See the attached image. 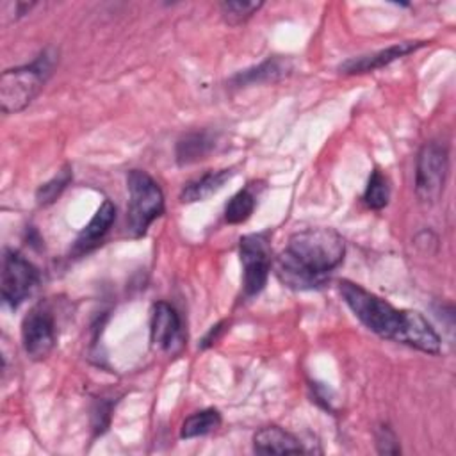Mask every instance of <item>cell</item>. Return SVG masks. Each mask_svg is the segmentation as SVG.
<instances>
[{
	"label": "cell",
	"instance_id": "6da1fadb",
	"mask_svg": "<svg viewBox=\"0 0 456 456\" xmlns=\"http://www.w3.org/2000/svg\"><path fill=\"white\" fill-rule=\"evenodd\" d=\"M344 237L333 228H305L289 237L276 260V274L290 289H317L344 260Z\"/></svg>",
	"mask_w": 456,
	"mask_h": 456
},
{
	"label": "cell",
	"instance_id": "7a4b0ae2",
	"mask_svg": "<svg viewBox=\"0 0 456 456\" xmlns=\"http://www.w3.org/2000/svg\"><path fill=\"white\" fill-rule=\"evenodd\" d=\"M59 61V52L45 48L30 64L5 69L0 77V109L4 114L23 110L43 89Z\"/></svg>",
	"mask_w": 456,
	"mask_h": 456
},
{
	"label": "cell",
	"instance_id": "3957f363",
	"mask_svg": "<svg viewBox=\"0 0 456 456\" xmlns=\"http://www.w3.org/2000/svg\"><path fill=\"white\" fill-rule=\"evenodd\" d=\"M338 292L344 303L369 331L387 340H399L401 330L404 326V310L392 306L383 297L349 280H342L338 283Z\"/></svg>",
	"mask_w": 456,
	"mask_h": 456
},
{
	"label": "cell",
	"instance_id": "277c9868",
	"mask_svg": "<svg viewBox=\"0 0 456 456\" xmlns=\"http://www.w3.org/2000/svg\"><path fill=\"white\" fill-rule=\"evenodd\" d=\"M128 208L126 232L132 239L142 237L150 224L164 212V194L159 183L141 169H130L126 175Z\"/></svg>",
	"mask_w": 456,
	"mask_h": 456
},
{
	"label": "cell",
	"instance_id": "5b68a950",
	"mask_svg": "<svg viewBox=\"0 0 456 456\" xmlns=\"http://www.w3.org/2000/svg\"><path fill=\"white\" fill-rule=\"evenodd\" d=\"M449 173L447 146L438 141L426 142L417 155L415 192L422 203H436L444 192Z\"/></svg>",
	"mask_w": 456,
	"mask_h": 456
},
{
	"label": "cell",
	"instance_id": "8992f818",
	"mask_svg": "<svg viewBox=\"0 0 456 456\" xmlns=\"http://www.w3.org/2000/svg\"><path fill=\"white\" fill-rule=\"evenodd\" d=\"M239 256L242 264V289L248 297L260 294L271 271L269 232L248 233L239 240Z\"/></svg>",
	"mask_w": 456,
	"mask_h": 456
},
{
	"label": "cell",
	"instance_id": "52a82bcc",
	"mask_svg": "<svg viewBox=\"0 0 456 456\" xmlns=\"http://www.w3.org/2000/svg\"><path fill=\"white\" fill-rule=\"evenodd\" d=\"M39 283L37 267L21 253L5 249L2 260V299L11 308L20 306Z\"/></svg>",
	"mask_w": 456,
	"mask_h": 456
},
{
	"label": "cell",
	"instance_id": "ba28073f",
	"mask_svg": "<svg viewBox=\"0 0 456 456\" xmlns=\"http://www.w3.org/2000/svg\"><path fill=\"white\" fill-rule=\"evenodd\" d=\"M55 319L45 303L34 305L21 321V344L30 360H45L55 347Z\"/></svg>",
	"mask_w": 456,
	"mask_h": 456
},
{
	"label": "cell",
	"instance_id": "9c48e42d",
	"mask_svg": "<svg viewBox=\"0 0 456 456\" xmlns=\"http://www.w3.org/2000/svg\"><path fill=\"white\" fill-rule=\"evenodd\" d=\"M151 344L166 353H175L182 347L183 333L178 312L166 301H159L151 308L150 319Z\"/></svg>",
	"mask_w": 456,
	"mask_h": 456
},
{
	"label": "cell",
	"instance_id": "30bf717a",
	"mask_svg": "<svg viewBox=\"0 0 456 456\" xmlns=\"http://www.w3.org/2000/svg\"><path fill=\"white\" fill-rule=\"evenodd\" d=\"M424 41H403V43H395L392 46H387L383 50L367 53V55H360V57H351L347 61H344L338 66V71L344 75H358V73H369L374 69H379L383 66H388L390 62L415 52L417 48L424 46Z\"/></svg>",
	"mask_w": 456,
	"mask_h": 456
},
{
	"label": "cell",
	"instance_id": "8fae6325",
	"mask_svg": "<svg viewBox=\"0 0 456 456\" xmlns=\"http://www.w3.org/2000/svg\"><path fill=\"white\" fill-rule=\"evenodd\" d=\"M397 342L415 347L428 354H438L442 347L438 333L433 330L428 319L415 310H404V326L401 330Z\"/></svg>",
	"mask_w": 456,
	"mask_h": 456
},
{
	"label": "cell",
	"instance_id": "7c38bea8",
	"mask_svg": "<svg viewBox=\"0 0 456 456\" xmlns=\"http://www.w3.org/2000/svg\"><path fill=\"white\" fill-rule=\"evenodd\" d=\"M116 219V207L112 205L110 200H105L91 221L84 226V230L78 233L73 244V255H86L91 249H94L100 240L105 237V233L110 230L112 223Z\"/></svg>",
	"mask_w": 456,
	"mask_h": 456
},
{
	"label": "cell",
	"instance_id": "4fadbf2b",
	"mask_svg": "<svg viewBox=\"0 0 456 456\" xmlns=\"http://www.w3.org/2000/svg\"><path fill=\"white\" fill-rule=\"evenodd\" d=\"M253 451L256 454H299L303 444L297 436L278 426H265L253 435Z\"/></svg>",
	"mask_w": 456,
	"mask_h": 456
},
{
	"label": "cell",
	"instance_id": "5bb4252c",
	"mask_svg": "<svg viewBox=\"0 0 456 456\" xmlns=\"http://www.w3.org/2000/svg\"><path fill=\"white\" fill-rule=\"evenodd\" d=\"M217 135L208 130H196L182 135L176 142V162L178 166H189L207 159V155L216 148Z\"/></svg>",
	"mask_w": 456,
	"mask_h": 456
},
{
	"label": "cell",
	"instance_id": "9a60e30c",
	"mask_svg": "<svg viewBox=\"0 0 456 456\" xmlns=\"http://www.w3.org/2000/svg\"><path fill=\"white\" fill-rule=\"evenodd\" d=\"M292 69V62L283 57H271L264 62H260L255 68H248L240 73H237L232 78V84L237 87L253 86V84H264V82H274L281 77L289 75Z\"/></svg>",
	"mask_w": 456,
	"mask_h": 456
},
{
	"label": "cell",
	"instance_id": "2e32d148",
	"mask_svg": "<svg viewBox=\"0 0 456 456\" xmlns=\"http://www.w3.org/2000/svg\"><path fill=\"white\" fill-rule=\"evenodd\" d=\"M233 169H219V171H208L201 175L200 178L189 182L180 194V200L183 203H196V201H205L216 192H219L224 183L233 176Z\"/></svg>",
	"mask_w": 456,
	"mask_h": 456
},
{
	"label": "cell",
	"instance_id": "e0dca14e",
	"mask_svg": "<svg viewBox=\"0 0 456 456\" xmlns=\"http://www.w3.org/2000/svg\"><path fill=\"white\" fill-rule=\"evenodd\" d=\"M221 426V413L214 408H207L189 415L180 428V438H196L216 431Z\"/></svg>",
	"mask_w": 456,
	"mask_h": 456
},
{
	"label": "cell",
	"instance_id": "ac0fdd59",
	"mask_svg": "<svg viewBox=\"0 0 456 456\" xmlns=\"http://www.w3.org/2000/svg\"><path fill=\"white\" fill-rule=\"evenodd\" d=\"M255 207H256V196L253 192V187L248 185L228 200L224 207V221L230 224H240L251 217Z\"/></svg>",
	"mask_w": 456,
	"mask_h": 456
},
{
	"label": "cell",
	"instance_id": "d6986e66",
	"mask_svg": "<svg viewBox=\"0 0 456 456\" xmlns=\"http://www.w3.org/2000/svg\"><path fill=\"white\" fill-rule=\"evenodd\" d=\"M390 200V182L387 175H383L379 169H374L369 176L365 192H363V203L372 210H381L387 207Z\"/></svg>",
	"mask_w": 456,
	"mask_h": 456
},
{
	"label": "cell",
	"instance_id": "ffe728a7",
	"mask_svg": "<svg viewBox=\"0 0 456 456\" xmlns=\"http://www.w3.org/2000/svg\"><path fill=\"white\" fill-rule=\"evenodd\" d=\"M71 182V169L64 167L61 169L52 180H48L46 183H43L37 191H36V201L39 207H46L50 203H53L61 192L68 187V183Z\"/></svg>",
	"mask_w": 456,
	"mask_h": 456
},
{
	"label": "cell",
	"instance_id": "44dd1931",
	"mask_svg": "<svg viewBox=\"0 0 456 456\" xmlns=\"http://www.w3.org/2000/svg\"><path fill=\"white\" fill-rule=\"evenodd\" d=\"M221 14L228 25H240L249 20L260 7L262 2H244V0H228L221 5Z\"/></svg>",
	"mask_w": 456,
	"mask_h": 456
},
{
	"label": "cell",
	"instance_id": "7402d4cb",
	"mask_svg": "<svg viewBox=\"0 0 456 456\" xmlns=\"http://www.w3.org/2000/svg\"><path fill=\"white\" fill-rule=\"evenodd\" d=\"M376 447L379 454H399V440L390 426H379L376 431Z\"/></svg>",
	"mask_w": 456,
	"mask_h": 456
},
{
	"label": "cell",
	"instance_id": "603a6c76",
	"mask_svg": "<svg viewBox=\"0 0 456 456\" xmlns=\"http://www.w3.org/2000/svg\"><path fill=\"white\" fill-rule=\"evenodd\" d=\"M224 326H226V321H221V322H217L216 326H212V328L208 330V333L203 337V340H201L200 347H201V349H205V347L212 346V344L221 337V333H223Z\"/></svg>",
	"mask_w": 456,
	"mask_h": 456
}]
</instances>
